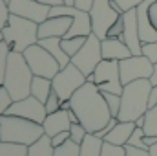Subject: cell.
I'll use <instances>...</instances> for the list:
<instances>
[{"label": "cell", "instance_id": "cell-19", "mask_svg": "<svg viewBox=\"0 0 157 156\" xmlns=\"http://www.w3.org/2000/svg\"><path fill=\"white\" fill-rule=\"evenodd\" d=\"M39 44L42 48H46L57 61H59V64H60V68H64V66H68L70 63H71V57L64 51V48H62V39L60 37H48V39H39Z\"/></svg>", "mask_w": 157, "mask_h": 156}, {"label": "cell", "instance_id": "cell-32", "mask_svg": "<svg viewBox=\"0 0 157 156\" xmlns=\"http://www.w3.org/2000/svg\"><path fill=\"white\" fill-rule=\"evenodd\" d=\"M101 156H126V153H124V147L122 145H113V143L104 142Z\"/></svg>", "mask_w": 157, "mask_h": 156}, {"label": "cell", "instance_id": "cell-40", "mask_svg": "<svg viewBox=\"0 0 157 156\" xmlns=\"http://www.w3.org/2000/svg\"><path fill=\"white\" fill-rule=\"evenodd\" d=\"M117 123H119L117 117H112V119H110V121H108V123H106V125H104L101 130H99V132H95V134H97L99 138H102V140H104V136H106L108 132H112V130H113V127H115Z\"/></svg>", "mask_w": 157, "mask_h": 156}, {"label": "cell", "instance_id": "cell-14", "mask_svg": "<svg viewBox=\"0 0 157 156\" xmlns=\"http://www.w3.org/2000/svg\"><path fill=\"white\" fill-rule=\"evenodd\" d=\"M122 18H124V30L119 39L126 42L132 55H143V42L139 37V26H137V9H130L122 13Z\"/></svg>", "mask_w": 157, "mask_h": 156}, {"label": "cell", "instance_id": "cell-46", "mask_svg": "<svg viewBox=\"0 0 157 156\" xmlns=\"http://www.w3.org/2000/svg\"><path fill=\"white\" fill-rule=\"evenodd\" d=\"M150 83H152V86L157 84V63L154 64V72H152V76H150Z\"/></svg>", "mask_w": 157, "mask_h": 156}, {"label": "cell", "instance_id": "cell-21", "mask_svg": "<svg viewBox=\"0 0 157 156\" xmlns=\"http://www.w3.org/2000/svg\"><path fill=\"white\" fill-rule=\"evenodd\" d=\"M102 145H104V140L102 138H99L97 134H90L88 132V136L80 143V153H78V156H101Z\"/></svg>", "mask_w": 157, "mask_h": 156}, {"label": "cell", "instance_id": "cell-30", "mask_svg": "<svg viewBox=\"0 0 157 156\" xmlns=\"http://www.w3.org/2000/svg\"><path fill=\"white\" fill-rule=\"evenodd\" d=\"M62 99L59 97V94L55 92V90H51V94H49V97H48V101L44 103L46 105V110H48V114H51V112H57V110H60L62 109Z\"/></svg>", "mask_w": 157, "mask_h": 156}, {"label": "cell", "instance_id": "cell-16", "mask_svg": "<svg viewBox=\"0 0 157 156\" xmlns=\"http://www.w3.org/2000/svg\"><path fill=\"white\" fill-rule=\"evenodd\" d=\"M42 127H44V134L49 136V138L57 136L59 132L70 130L71 119L68 116V110H66V109H60V110H57V112L48 114L46 119H44V123H42Z\"/></svg>", "mask_w": 157, "mask_h": 156}, {"label": "cell", "instance_id": "cell-52", "mask_svg": "<svg viewBox=\"0 0 157 156\" xmlns=\"http://www.w3.org/2000/svg\"><path fill=\"white\" fill-rule=\"evenodd\" d=\"M0 142H2V136H0Z\"/></svg>", "mask_w": 157, "mask_h": 156}, {"label": "cell", "instance_id": "cell-39", "mask_svg": "<svg viewBox=\"0 0 157 156\" xmlns=\"http://www.w3.org/2000/svg\"><path fill=\"white\" fill-rule=\"evenodd\" d=\"M119 6H121V9H122V13H126V11H130V9H135L139 4H143L144 0H115Z\"/></svg>", "mask_w": 157, "mask_h": 156}, {"label": "cell", "instance_id": "cell-41", "mask_svg": "<svg viewBox=\"0 0 157 156\" xmlns=\"http://www.w3.org/2000/svg\"><path fill=\"white\" fill-rule=\"evenodd\" d=\"M93 2H95V0H75L73 6L78 7V9H82V11H90L91 6H93Z\"/></svg>", "mask_w": 157, "mask_h": 156}, {"label": "cell", "instance_id": "cell-50", "mask_svg": "<svg viewBox=\"0 0 157 156\" xmlns=\"http://www.w3.org/2000/svg\"><path fill=\"white\" fill-rule=\"evenodd\" d=\"M0 42H4V31L0 30Z\"/></svg>", "mask_w": 157, "mask_h": 156}, {"label": "cell", "instance_id": "cell-37", "mask_svg": "<svg viewBox=\"0 0 157 156\" xmlns=\"http://www.w3.org/2000/svg\"><path fill=\"white\" fill-rule=\"evenodd\" d=\"M124 153L126 156H150V149H141V147H133V145H124Z\"/></svg>", "mask_w": 157, "mask_h": 156}, {"label": "cell", "instance_id": "cell-45", "mask_svg": "<svg viewBox=\"0 0 157 156\" xmlns=\"http://www.w3.org/2000/svg\"><path fill=\"white\" fill-rule=\"evenodd\" d=\"M155 143H157V136H146V134H144V145H146L148 149H150L152 145H155Z\"/></svg>", "mask_w": 157, "mask_h": 156}, {"label": "cell", "instance_id": "cell-33", "mask_svg": "<svg viewBox=\"0 0 157 156\" xmlns=\"http://www.w3.org/2000/svg\"><path fill=\"white\" fill-rule=\"evenodd\" d=\"M11 103H13V97H11L9 92L2 86V88H0V117L7 112V109L11 107Z\"/></svg>", "mask_w": 157, "mask_h": 156}, {"label": "cell", "instance_id": "cell-48", "mask_svg": "<svg viewBox=\"0 0 157 156\" xmlns=\"http://www.w3.org/2000/svg\"><path fill=\"white\" fill-rule=\"evenodd\" d=\"M150 156H157V143L150 147Z\"/></svg>", "mask_w": 157, "mask_h": 156}, {"label": "cell", "instance_id": "cell-24", "mask_svg": "<svg viewBox=\"0 0 157 156\" xmlns=\"http://www.w3.org/2000/svg\"><path fill=\"white\" fill-rule=\"evenodd\" d=\"M86 39H88V37H64V39H62V48H64V51H66L70 57H73L78 50L84 46Z\"/></svg>", "mask_w": 157, "mask_h": 156}, {"label": "cell", "instance_id": "cell-34", "mask_svg": "<svg viewBox=\"0 0 157 156\" xmlns=\"http://www.w3.org/2000/svg\"><path fill=\"white\" fill-rule=\"evenodd\" d=\"M122 30H124V18H122V15H121L117 20L112 24V28L108 30V35H106V37L117 39V37H121V35H122Z\"/></svg>", "mask_w": 157, "mask_h": 156}, {"label": "cell", "instance_id": "cell-44", "mask_svg": "<svg viewBox=\"0 0 157 156\" xmlns=\"http://www.w3.org/2000/svg\"><path fill=\"white\" fill-rule=\"evenodd\" d=\"M40 4H44V6H49V7H55V6H62V4H66L64 0H39Z\"/></svg>", "mask_w": 157, "mask_h": 156}, {"label": "cell", "instance_id": "cell-42", "mask_svg": "<svg viewBox=\"0 0 157 156\" xmlns=\"http://www.w3.org/2000/svg\"><path fill=\"white\" fill-rule=\"evenodd\" d=\"M157 107V84L155 86H152V90H150V97H148V109H154Z\"/></svg>", "mask_w": 157, "mask_h": 156}, {"label": "cell", "instance_id": "cell-3", "mask_svg": "<svg viewBox=\"0 0 157 156\" xmlns=\"http://www.w3.org/2000/svg\"><path fill=\"white\" fill-rule=\"evenodd\" d=\"M152 83L150 79H137L124 84L121 94V110L119 121H135L137 117L148 112V97H150Z\"/></svg>", "mask_w": 157, "mask_h": 156}, {"label": "cell", "instance_id": "cell-2", "mask_svg": "<svg viewBox=\"0 0 157 156\" xmlns=\"http://www.w3.org/2000/svg\"><path fill=\"white\" fill-rule=\"evenodd\" d=\"M33 77L35 76H33L24 53L9 51L4 88L9 92L13 101H18V99H24V97L31 96V81H33Z\"/></svg>", "mask_w": 157, "mask_h": 156}, {"label": "cell", "instance_id": "cell-18", "mask_svg": "<svg viewBox=\"0 0 157 156\" xmlns=\"http://www.w3.org/2000/svg\"><path fill=\"white\" fill-rule=\"evenodd\" d=\"M133 130H135V121H119L117 125L113 127V130L104 136V142L124 147L128 143V140H130Z\"/></svg>", "mask_w": 157, "mask_h": 156}, {"label": "cell", "instance_id": "cell-17", "mask_svg": "<svg viewBox=\"0 0 157 156\" xmlns=\"http://www.w3.org/2000/svg\"><path fill=\"white\" fill-rule=\"evenodd\" d=\"M101 48H102V59H108V61H122V59L132 57L130 48L119 37L117 39H112V37L102 39L101 40Z\"/></svg>", "mask_w": 157, "mask_h": 156}, {"label": "cell", "instance_id": "cell-47", "mask_svg": "<svg viewBox=\"0 0 157 156\" xmlns=\"http://www.w3.org/2000/svg\"><path fill=\"white\" fill-rule=\"evenodd\" d=\"M135 127H144V116H141V117L135 119Z\"/></svg>", "mask_w": 157, "mask_h": 156}, {"label": "cell", "instance_id": "cell-29", "mask_svg": "<svg viewBox=\"0 0 157 156\" xmlns=\"http://www.w3.org/2000/svg\"><path fill=\"white\" fill-rule=\"evenodd\" d=\"M9 46L6 42H0V86H4L6 79V68H7V55H9Z\"/></svg>", "mask_w": 157, "mask_h": 156}, {"label": "cell", "instance_id": "cell-23", "mask_svg": "<svg viewBox=\"0 0 157 156\" xmlns=\"http://www.w3.org/2000/svg\"><path fill=\"white\" fill-rule=\"evenodd\" d=\"M28 147L15 142H0V156H28Z\"/></svg>", "mask_w": 157, "mask_h": 156}, {"label": "cell", "instance_id": "cell-6", "mask_svg": "<svg viewBox=\"0 0 157 156\" xmlns=\"http://www.w3.org/2000/svg\"><path fill=\"white\" fill-rule=\"evenodd\" d=\"M88 81L93 83L101 92H112V94H122V81H121V68L119 61H108L102 59L95 72L88 76Z\"/></svg>", "mask_w": 157, "mask_h": 156}, {"label": "cell", "instance_id": "cell-35", "mask_svg": "<svg viewBox=\"0 0 157 156\" xmlns=\"http://www.w3.org/2000/svg\"><path fill=\"white\" fill-rule=\"evenodd\" d=\"M143 55H146L154 64L157 63V40L155 42H146L143 44Z\"/></svg>", "mask_w": 157, "mask_h": 156}, {"label": "cell", "instance_id": "cell-28", "mask_svg": "<svg viewBox=\"0 0 157 156\" xmlns=\"http://www.w3.org/2000/svg\"><path fill=\"white\" fill-rule=\"evenodd\" d=\"M78 153H80V145L73 143L71 140H68L64 145H60V147L55 149L53 156H78Z\"/></svg>", "mask_w": 157, "mask_h": 156}, {"label": "cell", "instance_id": "cell-9", "mask_svg": "<svg viewBox=\"0 0 157 156\" xmlns=\"http://www.w3.org/2000/svg\"><path fill=\"white\" fill-rule=\"evenodd\" d=\"M101 61H102V48H101V39L95 33L88 35L84 46L71 57V63L77 66L86 77L95 72V68L99 66Z\"/></svg>", "mask_w": 157, "mask_h": 156}, {"label": "cell", "instance_id": "cell-11", "mask_svg": "<svg viewBox=\"0 0 157 156\" xmlns=\"http://www.w3.org/2000/svg\"><path fill=\"white\" fill-rule=\"evenodd\" d=\"M119 68H121V81L124 86L137 79H150L154 72V63L146 55H132L128 59L119 61Z\"/></svg>", "mask_w": 157, "mask_h": 156}, {"label": "cell", "instance_id": "cell-49", "mask_svg": "<svg viewBox=\"0 0 157 156\" xmlns=\"http://www.w3.org/2000/svg\"><path fill=\"white\" fill-rule=\"evenodd\" d=\"M64 2H66L68 6H73V2H75V0H64Z\"/></svg>", "mask_w": 157, "mask_h": 156}, {"label": "cell", "instance_id": "cell-43", "mask_svg": "<svg viewBox=\"0 0 157 156\" xmlns=\"http://www.w3.org/2000/svg\"><path fill=\"white\" fill-rule=\"evenodd\" d=\"M150 18H152V24L155 26V30H157V0L150 6Z\"/></svg>", "mask_w": 157, "mask_h": 156}, {"label": "cell", "instance_id": "cell-38", "mask_svg": "<svg viewBox=\"0 0 157 156\" xmlns=\"http://www.w3.org/2000/svg\"><path fill=\"white\" fill-rule=\"evenodd\" d=\"M68 140H70V130H64V132H59L57 136H53V138H51V145L57 149V147L64 145Z\"/></svg>", "mask_w": 157, "mask_h": 156}, {"label": "cell", "instance_id": "cell-7", "mask_svg": "<svg viewBox=\"0 0 157 156\" xmlns=\"http://www.w3.org/2000/svg\"><path fill=\"white\" fill-rule=\"evenodd\" d=\"M24 57L33 72V76H40V77H48L53 79L59 72H60V64L59 61L46 50L42 48L39 42L29 46L26 51H24Z\"/></svg>", "mask_w": 157, "mask_h": 156}, {"label": "cell", "instance_id": "cell-12", "mask_svg": "<svg viewBox=\"0 0 157 156\" xmlns=\"http://www.w3.org/2000/svg\"><path fill=\"white\" fill-rule=\"evenodd\" d=\"M6 114L26 117V119H31V121L42 125L44 119H46V116H48V110H46V105H44L42 101H39V99L33 97V96H28V97H24V99L13 101Z\"/></svg>", "mask_w": 157, "mask_h": 156}, {"label": "cell", "instance_id": "cell-51", "mask_svg": "<svg viewBox=\"0 0 157 156\" xmlns=\"http://www.w3.org/2000/svg\"><path fill=\"white\" fill-rule=\"evenodd\" d=\"M6 2H7V4H9V0H6Z\"/></svg>", "mask_w": 157, "mask_h": 156}, {"label": "cell", "instance_id": "cell-10", "mask_svg": "<svg viewBox=\"0 0 157 156\" xmlns=\"http://www.w3.org/2000/svg\"><path fill=\"white\" fill-rule=\"evenodd\" d=\"M91 17V30L99 39H106L108 30L112 28V24L121 17L112 6V0H95L91 9L88 11Z\"/></svg>", "mask_w": 157, "mask_h": 156}, {"label": "cell", "instance_id": "cell-20", "mask_svg": "<svg viewBox=\"0 0 157 156\" xmlns=\"http://www.w3.org/2000/svg\"><path fill=\"white\" fill-rule=\"evenodd\" d=\"M53 90V84H51V79L48 77H40V76H35L33 81H31V96L37 97L39 101L46 103L49 94Z\"/></svg>", "mask_w": 157, "mask_h": 156}, {"label": "cell", "instance_id": "cell-26", "mask_svg": "<svg viewBox=\"0 0 157 156\" xmlns=\"http://www.w3.org/2000/svg\"><path fill=\"white\" fill-rule=\"evenodd\" d=\"M104 99H106V105L110 109V114L112 117L119 116V110H121V94H112V92H102Z\"/></svg>", "mask_w": 157, "mask_h": 156}, {"label": "cell", "instance_id": "cell-1", "mask_svg": "<svg viewBox=\"0 0 157 156\" xmlns=\"http://www.w3.org/2000/svg\"><path fill=\"white\" fill-rule=\"evenodd\" d=\"M70 109L77 114L78 121L86 127L90 134L99 132L110 119V109L102 92L90 81H86L70 99Z\"/></svg>", "mask_w": 157, "mask_h": 156}, {"label": "cell", "instance_id": "cell-36", "mask_svg": "<svg viewBox=\"0 0 157 156\" xmlns=\"http://www.w3.org/2000/svg\"><path fill=\"white\" fill-rule=\"evenodd\" d=\"M9 6H7V2L6 0H0V30H4L6 28V24H7V20H9Z\"/></svg>", "mask_w": 157, "mask_h": 156}, {"label": "cell", "instance_id": "cell-4", "mask_svg": "<svg viewBox=\"0 0 157 156\" xmlns=\"http://www.w3.org/2000/svg\"><path fill=\"white\" fill-rule=\"evenodd\" d=\"M2 31H4V42L9 46L11 51L24 53L29 46L39 42V24L13 13L9 15V20Z\"/></svg>", "mask_w": 157, "mask_h": 156}, {"label": "cell", "instance_id": "cell-22", "mask_svg": "<svg viewBox=\"0 0 157 156\" xmlns=\"http://www.w3.org/2000/svg\"><path fill=\"white\" fill-rule=\"evenodd\" d=\"M53 153L55 147L51 145V138L46 134L28 147V156H53Z\"/></svg>", "mask_w": 157, "mask_h": 156}, {"label": "cell", "instance_id": "cell-27", "mask_svg": "<svg viewBox=\"0 0 157 156\" xmlns=\"http://www.w3.org/2000/svg\"><path fill=\"white\" fill-rule=\"evenodd\" d=\"M86 136H88V130H86V127H84L82 123H78V121L77 123H71V127H70V140H71L73 143L80 145Z\"/></svg>", "mask_w": 157, "mask_h": 156}, {"label": "cell", "instance_id": "cell-5", "mask_svg": "<svg viewBox=\"0 0 157 156\" xmlns=\"http://www.w3.org/2000/svg\"><path fill=\"white\" fill-rule=\"evenodd\" d=\"M0 136H2V142L31 145L44 136V127L26 117L4 114L0 117Z\"/></svg>", "mask_w": 157, "mask_h": 156}, {"label": "cell", "instance_id": "cell-15", "mask_svg": "<svg viewBox=\"0 0 157 156\" xmlns=\"http://www.w3.org/2000/svg\"><path fill=\"white\" fill-rule=\"evenodd\" d=\"M73 24V17H48L39 24V39L60 37L64 39Z\"/></svg>", "mask_w": 157, "mask_h": 156}, {"label": "cell", "instance_id": "cell-8", "mask_svg": "<svg viewBox=\"0 0 157 156\" xmlns=\"http://www.w3.org/2000/svg\"><path fill=\"white\" fill-rule=\"evenodd\" d=\"M86 81H88V77L78 70L73 63H70L68 66L60 68V72L51 79V84H53V90L59 94V97L62 101H70L71 96Z\"/></svg>", "mask_w": 157, "mask_h": 156}, {"label": "cell", "instance_id": "cell-31", "mask_svg": "<svg viewBox=\"0 0 157 156\" xmlns=\"http://www.w3.org/2000/svg\"><path fill=\"white\" fill-rule=\"evenodd\" d=\"M128 145H133V147H141V149H148L144 145V129L143 127H135V130L132 132L130 140H128Z\"/></svg>", "mask_w": 157, "mask_h": 156}, {"label": "cell", "instance_id": "cell-25", "mask_svg": "<svg viewBox=\"0 0 157 156\" xmlns=\"http://www.w3.org/2000/svg\"><path fill=\"white\" fill-rule=\"evenodd\" d=\"M144 134L146 136H157V107L148 109L144 114Z\"/></svg>", "mask_w": 157, "mask_h": 156}, {"label": "cell", "instance_id": "cell-13", "mask_svg": "<svg viewBox=\"0 0 157 156\" xmlns=\"http://www.w3.org/2000/svg\"><path fill=\"white\" fill-rule=\"evenodd\" d=\"M9 13L24 17L33 22H44L49 17V6L40 4L39 0H9Z\"/></svg>", "mask_w": 157, "mask_h": 156}]
</instances>
